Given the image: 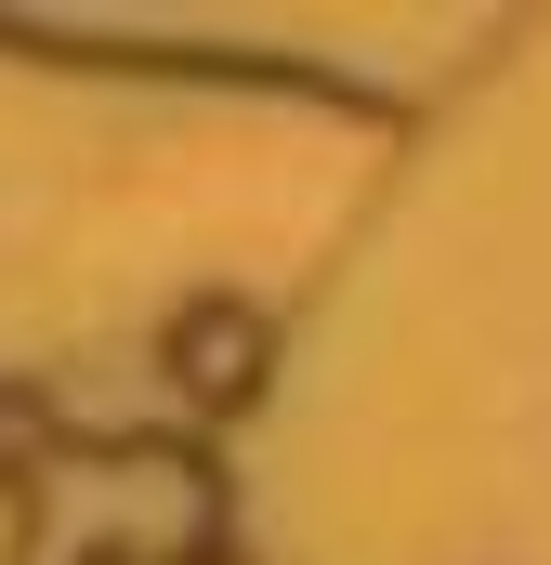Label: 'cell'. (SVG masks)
Returning a JSON list of instances; mask_svg holds the SVG:
<instances>
[{"label": "cell", "mask_w": 551, "mask_h": 565, "mask_svg": "<svg viewBox=\"0 0 551 565\" xmlns=\"http://www.w3.org/2000/svg\"><path fill=\"white\" fill-rule=\"evenodd\" d=\"M197 540H210V473L158 460V447H119V460H53L40 473L26 565H184Z\"/></svg>", "instance_id": "cell-1"}, {"label": "cell", "mask_w": 551, "mask_h": 565, "mask_svg": "<svg viewBox=\"0 0 551 565\" xmlns=\"http://www.w3.org/2000/svg\"><path fill=\"white\" fill-rule=\"evenodd\" d=\"M171 355H197V395H224V408L263 382V329H250V316H184Z\"/></svg>", "instance_id": "cell-2"}, {"label": "cell", "mask_w": 551, "mask_h": 565, "mask_svg": "<svg viewBox=\"0 0 551 565\" xmlns=\"http://www.w3.org/2000/svg\"><path fill=\"white\" fill-rule=\"evenodd\" d=\"M26 473H53V408L0 382V487H26Z\"/></svg>", "instance_id": "cell-3"}]
</instances>
